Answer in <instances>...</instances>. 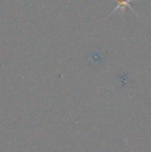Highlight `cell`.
Returning a JSON list of instances; mask_svg holds the SVG:
<instances>
[{"label": "cell", "mask_w": 151, "mask_h": 152, "mask_svg": "<svg viewBox=\"0 0 151 152\" xmlns=\"http://www.w3.org/2000/svg\"><path fill=\"white\" fill-rule=\"evenodd\" d=\"M129 2H131V0H117V6L115 7V10H113V12H116V10H124L125 7H129L131 10H133ZM113 12H112V14H113Z\"/></svg>", "instance_id": "1"}]
</instances>
